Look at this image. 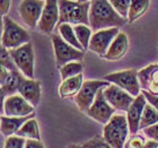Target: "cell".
<instances>
[{
  "instance_id": "6da1fadb",
  "label": "cell",
  "mask_w": 158,
  "mask_h": 148,
  "mask_svg": "<svg viewBox=\"0 0 158 148\" xmlns=\"http://www.w3.org/2000/svg\"><path fill=\"white\" fill-rule=\"evenodd\" d=\"M128 19L122 18L115 11L110 1L93 0L89 10V26L94 32L124 26Z\"/></svg>"
},
{
  "instance_id": "7a4b0ae2",
  "label": "cell",
  "mask_w": 158,
  "mask_h": 148,
  "mask_svg": "<svg viewBox=\"0 0 158 148\" xmlns=\"http://www.w3.org/2000/svg\"><path fill=\"white\" fill-rule=\"evenodd\" d=\"M60 19L58 26L61 24L85 25L89 26V10L90 1H58Z\"/></svg>"
},
{
  "instance_id": "3957f363",
  "label": "cell",
  "mask_w": 158,
  "mask_h": 148,
  "mask_svg": "<svg viewBox=\"0 0 158 148\" xmlns=\"http://www.w3.org/2000/svg\"><path fill=\"white\" fill-rule=\"evenodd\" d=\"M129 123L127 116L114 114L103 129V138L112 148H124L129 135Z\"/></svg>"
},
{
  "instance_id": "277c9868",
  "label": "cell",
  "mask_w": 158,
  "mask_h": 148,
  "mask_svg": "<svg viewBox=\"0 0 158 148\" xmlns=\"http://www.w3.org/2000/svg\"><path fill=\"white\" fill-rule=\"evenodd\" d=\"M1 19H2L1 46L7 50H13L30 43L31 36L25 28H23L8 16L1 17Z\"/></svg>"
},
{
  "instance_id": "5b68a950",
  "label": "cell",
  "mask_w": 158,
  "mask_h": 148,
  "mask_svg": "<svg viewBox=\"0 0 158 148\" xmlns=\"http://www.w3.org/2000/svg\"><path fill=\"white\" fill-rule=\"evenodd\" d=\"M51 40H52L53 49H54L56 67L59 69L69 62H81L85 56L84 51L77 50L76 48L68 44L62 37L56 33H52Z\"/></svg>"
},
{
  "instance_id": "8992f818",
  "label": "cell",
  "mask_w": 158,
  "mask_h": 148,
  "mask_svg": "<svg viewBox=\"0 0 158 148\" xmlns=\"http://www.w3.org/2000/svg\"><path fill=\"white\" fill-rule=\"evenodd\" d=\"M103 79L109 82H112L113 85H116L121 89L128 92L135 99L141 94L140 93L141 86H140V82H139L138 70H121V71H118V73H112L104 76Z\"/></svg>"
},
{
  "instance_id": "52a82bcc",
  "label": "cell",
  "mask_w": 158,
  "mask_h": 148,
  "mask_svg": "<svg viewBox=\"0 0 158 148\" xmlns=\"http://www.w3.org/2000/svg\"><path fill=\"white\" fill-rule=\"evenodd\" d=\"M111 85V82L106 80H85L82 84L79 93L75 96V103L81 112H87L92 108L93 103L95 102L96 95L101 88H105Z\"/></svg>"
},
{
  "instance_id": "ba28073f",
  "label": "cell",
  "mask_w": 158,
  "mask_h": 148,
  "mask_svg": "<svg viewBox=\"0 0 158 148\" xmlns=\"http://www.w3.org/2000/svg\"><path fill=\"white\" fill-rule=\"evenodd\" d=\"M17 68L26 78L34 79V50L32 43L24 44L20 48L8 50Z\"/></svg>"
},
{
  "instance_id": "9c48e42d",
  "label": "cell",
  "mask_w": 158,
  "mask_h": 148,
  "mask_svg": "<svg viewBox=\"0 0 158 148\" xmlns=\"http://www.w3.org/2000/svg\"><path fill=\"white\" fill-rule=\"evenodd\" d=\"M44 7L45 1L42 0H24L19 2L18 11L24 23L30 28H34L41 19Z\"/></svg>"
},
{
  "instance_id": "30bf717a",
  "label": "cell",
  "mask_w": 158,
  "mask_h": 148,
  "mask_svg": "<svg viewBox=\"0 0 158 148\" xmlns=\"http://www.w3.org/2000/svg\"><path fill=\"white\" fill-rule=\"evenodd\" d=\"M115 111L116 110L113 109L104 97V88H101L96 95L95 102L93 103L92 108L86 112V114L90 116L93 120L105 125L114 115Z\"/></svg>"
},
{
  "instance_id": "8fae6325",
  "label": "cell",
  "mask_w": 158,
  "mask_h": 148,
  "mask_svg": "<svg viewBox=\"0 0 158 148\" xmlns=\"http://www.w3.org/2000/svg\"><path fill=\"white\" fill-rule=\"evenodd\" d=\"M104 97L113 109L123 112H128L132 103L135 102L133 96L113 84L104 88Z\"/></svg>"
},
{
  "instance_id": "7c38bea8",
  "label": "cell",
  "mask_w": 158,
  "mask_h": 148,
  "mask_svg": "<svg viewBox=\"0 0 158 148\" xmlns=\"http://www.w3.org/2000/svg\"><path fill=\"white\" fill-rule=\"evenodd\" d=\"M118 33H120L118 28H109V30H102L96 32L93 34L90 39L88 50L104 58L107 50L110 49V46L118 35Z\"/></svg>"
},
{
  "instance_id": "4fadbf2b",
  "label": "cell",
  "mask_w": 158,
  "mask_h": 148,
  "mask_svg": "<svg viewBox=\"0 0 158 148\" xmlns=\"http://www.w3.org/2000/svg\"><path fill=\"white\" fill-rule=\"evenodd\" d=\"M2 109L6 116L11 118H22L34 113V106L31 105L19 94L7 97L2 103Z\"/></svg>"
},
{
  "instance_id": "5bb4252c",
  "label": "cell",
  "mask_w": 158,
  "mask_h": 148,
  "mask_svg": "<svg viewBox=\"0 0 158 148\" xmlns=\"http://www.w3.org/2000/svg\"><path fill=\"white\" fill-rule=\"evenodd\" d=\"M59 19L60 13L58 1H56V0H48V1H45V7L43 9L42 16H41V19H40L39 24H37V27L43 33L51 34L56 24H59Z\"/></svg>"
},
{
  "instance_id": "9a60e30c",
  "label": "cell",
  "mask_w": 158,
  "mask_h": 148,
  "mask_svg": "<svg viewBox=\"0 0 158 148\" xmlns=\"http://www.w3.org/2000/svg\"><path fill=\"white\" fill-rule=\"evenodd\" d=\"M0 84H1V101L2 103L9 96L16 95L18 92L20 84L25 79V76L20 73H9L6 68L1 67V76H0Z\"/></svg>"
},
{
  "instance_id": "2e32d148",
  "label": "cell",
  "mask_w": 158,
  "mask_h": 148,
  "mask_svg": "<svg viewBox=\"0 0 158 148\" xmlns=\"http://www.w3.org/2000/svg\"><path fill=\"white\" fill-rule=\"evenodd\" d=\"M138 78L142 91L158 96V63H152L138 71Z\"/></svg>"
},
{
  "instance_id": "e0dca14e",
  "label": "cell",
  "mask_w": 158,
  "mask_h": 148,
  "mask_svg": "<svg viewBox=\"0 0 158 148\" xmlns=\"http://www.w3.org/2000/svg\"><path fill=\"white\" fill-rule=\"evenodd\" d=\"M146 104H147V99H146L145 95L141 93L138 97H135V102L132 103V105L130 106V109L127 112L129 130H130L132 136L137 135V132H138L139 125H140V120H141Z\"/></svg>"
},
{
  "instance_id": "ac0fdd59",
  "label": "cell",
  "mask_w": 158,
  "mask_h": 148,
  "mask_svg": "<svg viewBox=\"0 0 158 148\" xmlns=\"http://www.w3.org/2000/svg\"><path fill=\"white\" fill-rule=\"evenodd\" d=\"M20 96H23L32 106H37L41 101V82L35 79L25 78L18 89Z\"/></svg>"
},
{
  "instance_id": "d6986e66",
  "label": "cell",
  "mask_w": 158,
  "mask_h": 148,
  "mask_svg": "<svg viewBox=\"0 0 158 148\" xmlns=\"http://www.w3.org/2000/svg\"><path fill=\"white\" fill-rule=\"evenodd\" d=\"M128 49H129L128 36H127L125 33L120 32L118 36L115 37V40L111 44L110 49L107 50L104 59L109 60V61H118V60L122 59L127 54Z\"/></svg>"
},
{
  "instance_id": "ffe728a7",
  "label": "cell",
  "mask_w": 158,
  "mask_h": 148,
  "mask_svg": "<svg viewBox=\"0 0 158 148\" xmlns=\"http://www.w3.org/2000/svg\"><path fill=\"white\" fill-rule=\"evenodd\" d=\"M35 118V112L33 114L22 116V118H11V116H1V132L3 136L11 137L13 135L17 133L22 127L26 123L28 120Z\"/></svg>"
},
{
  "instance_id": "44dd1931",
  "label": "cell",
  "mask_w": 158,
  "mask_h": 148,
  "mask_svg": "<svg viewBox=\"0 0 158 148\" xmlns=\"http://www.w3.org/2000/svg\"><path fill=\"white\" fill-rule=\"evenodd\" d=\"M84 76L82 74L69 78L62 82L59 86V95L62 99H68V97H73L76 96L79 93L80 88H81L82 84H84Z\"/></svg>"
},
{
  "instance_id": "7402d4cb",
  "label": "cell",
  "mask_w": 158,
  "mask_h": 148,
  "mask_svg": "<svg viewBox=\"0 0 158 148\" xmlns=\"http://www.w3.org/2000/svg\"><path fill=\"white\" fill-rule=\"evenodd\" d=\"M18 137H23L27 139H33V140H40L41 142V136H40L39 125H37L36 119L33 118L28 120L16 133Z\"/></svg>"
},
{
  "instance_id": "603a6c76",
  "label": "cell",
  "mask_w": 158,
  "mask_h": 148,
  "mask_svg": "<svg viewBox=\"0 0 158 148\" xmlns=\"http://www.w3.org/2000/svg\"><path fill=\"white\" fill-rule=\"evenodd\" d=\"M58 31H59L60 34H61V37H62L68 44H70V45L73 46V48H76L77 50H80V51H84V52H85V50H84L81 44L79 43L76 34H75L73 27L70 26V24H61V25L58 26Z\"/></svg>"
},
{
  "instance_id": "cb8c5ba5",
  "label": "cell",
  "mask_w": 158,
  "mask_h": 148,
  "mask_svg": "<svg viewBox=\"0 0 158 148\" xmlns=\"http://www.w3.org/2000/svg\"><path fill=\"white\" fill-rule=\"evenodd\" d=\"M149 5H150V1H148V0H133V1H131L128 15L129 23H133L139 17L142 16L149 8Z\"/></svg>"
},
{
  "instance_id": "d4e9b609",
  "label": "cell",
  "mask_w": 158,
  "mask_h": 148,
  "mask_svg": "<svg viewBox=\"0 0 158 148\" xmlns=\"http://www.w3.org/2000/svg\"><path fill=\"white\" fill-rule=\"evenodd\" d=\"M158 123V111L152 106L150 104H146L143 113H142L141 120H140V125L139 130H143L146 128H149L152 125H155Z\"/></svg>"
},
{
  "instance_id": "484cf974",
  "label": "cell",
  "mask_w": 158,
  "mask_h": 148,
  "mask_svg": "<svg viewBox=\"0 0 158 148\" xmlns=\"http://www.w3.org/2000/svg\"><path fill=\"white\" fill-rule=\"evenodd\" d=\"M124 148H158V142L152 139H147L142 136L133 135L125 142Z\"/></svg>"
},
{
  "instance_id": "4316f807",
  "label": "cell",
  "mask_w": 158,
  "mask_h": 148,
  "mask_svg": "<svg viewBox=\"0 0 158 148\" xmlns=\"http://www.w3.org/2000/svg\"><path fill=\"white\" fill-rule=\"evenodd\" d=\"M82 63L81 62H69L66 66L60 68V77L61 80L64 82L67 79L76 77V76L82 74Z\"/></svg>"
},
{
  "instance_id": "83f0119b",
  "label": "cell",
  "mask_w": 158,
  "mask_h": 148,
  "mask_svg": "<svg viewBox=\"0 0 158 148\" xmlns=\"http://www.w3.org/2000/svg\"><path fill=\"white\" fill-rule=\"evenodd\" d=\"M73 31H75L77 39H78L79 43L82 45L84 50L85 51L88 50L89 42H90V39L93 36L90 27L85 26V25H76V26H73Z\"/></svg>"
},
{
  "instance_id": "f1b7e54d",
  "label": "cell",
  "mask_w": 158,
  "mask_h": 148,
  "mask_svg": "<svg viewBox=\"0 0 158 148\" xmlns=\"http://www.w3.org/2000/svg\"><path fill=\"white\" fill-rule=\"evenodd\" d=\"M0 62H1V67L6 68L9 73H20L18 68H17L16 63L14 62L13 58L10 56L9 51L7 49H5L3 46H1V54H0Z\"/></svg>"
},
{
  "instance_id": "f546056e",
  "label": "cell",
  "mask_w": 158,
  "mask_h": 148,
  "mask_svg": "<svg viewBox=\"0 0 158 148\" xmlns=\"http://www.w3.org/2000/svg\"><path fill=\"white\" fill-rule=\"evenodd\" d=\"M110 2L122 18L128 19L129 9H130V5H131L130 0H111Z\"/></svg>"
},
{
  "instance_id": "4dcf8cb0",
  "label": "cell",
  "mask_w": 158,
  "mask_h": 148,
  "mask_svg": "<svg viewBox=\"0 0 158 148\" xmlns=\"http://www.w3.org/2000/svg\"><path fill=\"white\" fill-rule=\"evenodd\" d=\"M85 148H112L105 142V139L102 136H95L92 139L87 140L82 144Z\"/></svg>"
},
{
  "instance_id": "1f68e13d",
  "label": "cell",
  "mask_w": 158,
  "mask_h": 148,
  "mask_svg": "<svg viewBox=\"0 0 158 148\" xmlns=\"http://www.w3.org/2000/svg\"><path fill=\"white\" fill-rule=\"evenodd\" d=\"M25 144H26L25 138L18 136H11L6 139L5 148H25Z\"/></svg>"
},
{
  "instance_id": "d6a6232c",
  "label": "cell",
  "mask_w": 158,
  "mask_h": 148,
  "mask_svg": "<svg viewBox=\"0 0 158 148\" xmlns=\"http://www.w3.org/2000/svg\"><path fill=\"white\" fill-rule=\"evenodd\" d=\"M143 133H145L149 139L155 140V142H158V123L155 125L149 127V128L143 129Z\"/></svg>"
},
{
  "instance_id": "836d02e7",
  "label": "cell",
  "mask_w": 158,
  "mask_h": 148,
  "mask_svg": "<svg viewBox=\"0 0 158 148\" xmlns=\"http://www.w3.org/2000/svg\"><path fill=\"white\" fill-rule=\"evenodd\" d=\"M142 94L145 95L147 102H149V104H150L152 106H154V108L158 111V96L152 95V94L146 92V91H142Z\"/></svg>"
},
{
  "instance_id": "e575fe53",
  "label": "cell",
  "mask_w": 158,
  "mask_h": 148,
  "mask_svg": "<svg viewBox=\"0 0 158 148\" xmlns=\"http://www.w3.org/2000/svg\"><path fill=\"white\" fill-rule=\"evenodd\" d=\"M10 1L9 0H5V1H1L0 2V15L1 17H5L9 11V7H10Z\"/></svg>"
},
{
  "instance_id": "d590c367",
  "label": "cell",
  "mask_w": 158,
  "mask_h": 148,
  "mask_svg": "<svg viewBox=\"0 0 158 148\" xmlns=\"http://www.w3.org/2000/svg\"><path fill=\"white\" fill-rule=\"evenodd\" d=\"M25 148H44V145L40 140H33V139H27Z\"/></svg>"
},
{
  "instance_id": "8d00e7d4",
  "label": "cell",
  "mask_w": 158,
  "mask_h": 148,
  "mask_svg": "<svg viewBox=\"0 0 158 148\" xmlns=\"http://www.w3.org/2000/svg\"><path fill=\"white\" fill-rule=\"evenodd\" d=\"M66 148H85V147H84V145H77V144H70V145H68Z\"/></svg>"
}]
</instances>
